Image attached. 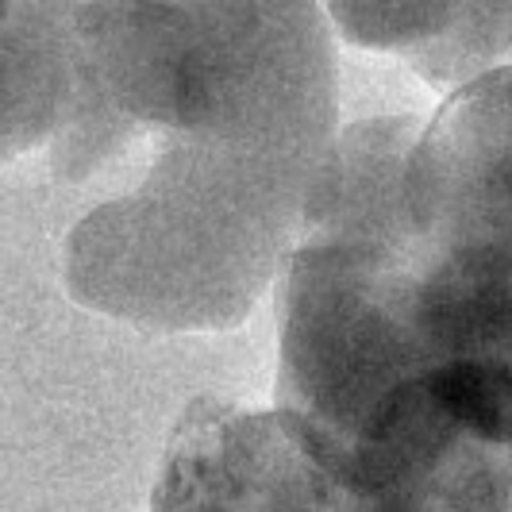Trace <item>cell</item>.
Instances as JSON below:
<instances>
[{
  "label": "cell",
  "instance_id": "obj_1",
  "mask_svg": "<svg viewBox=\"0 0 512 512\" xmlns=\"http://www.w3.org/2000/svg\"><path fill=\"white\" fill-rule=\"evenodd\" d=\"M339 66L316 0H81L54 170L143 178L81 216L66 289L166 332L239 328L282 274L335 147Z\"/></svg>",
  "mask_w": 512,
  "mask_h": 512
},
{
  "label": "cell",
  "instance_id": "obj_2",
  "mask_svg": "<svg viewBox=\"0 0 512 512\" xmlns=\"http://www.w3.org/2000/svg\"><path fill=\"white\" fill-rule=\"evenodd\" d=\"M332 208L432 370L512 378V62L351 131Z\"/></svg>",
  "mask_w": 512,
  "mask_h": 512
},
{
  "label": "cell",
  "instance_id": "obj_3",
  "mask_svg": "<svg viewBox=\"0 0 512 512\" xmlns=\"http://www.w3.org/2000/svg\"><path fill=\"white\" fill-rule=\"evenodd\" d=\"M151 512H512V489L359 486L312 459L278 409L197 397L170 436Z\"/></svg>",
  "mask_w": 512,
  "mask_h": 512
},
{
  "label": "cell",
  "instance_id": "obj_4",
  "mask_svg": "<svg viewBox=\"0 0 512 512\" xmlns=\"http://www.w3.org/2000/svg\"><path fill=\"white\" fill-rule=\"evenodd\" d=\"M339 35L459 89L512 58V0H324Z\"/></svg>",
  "mask_w": 512,
  "mask_h": 512
},
{
  "label": "cell",
  "instance_id": "obj_5",
  "mask_svg": "<svg viewBox=\"0 0 512 512\" xmlns=\"http://www.w3.org/2000/svg\"><path fill=\"white\" fill-rule=\"evenodd\" d=\"M81 0H12L0 20V166L51 143L74 89Z\"/></svg>",
  "mask_w": 512,
  "mask_h": 512
},
{
  "label": "cell",
  "instance_id": "obj_6",
  "mask_svg": "<svg viewBox=\"0 0 512 512\" xmlns=\"http://www.w3.org/2000/svg\"><path fill=\"white\" fill-rule=\"evenodd\" d=\"M8 8H12V0H0V20L8 16Z\"/></svg>",
  "mask_w": 512,
  "mask_h": 512
}]
</instances>
